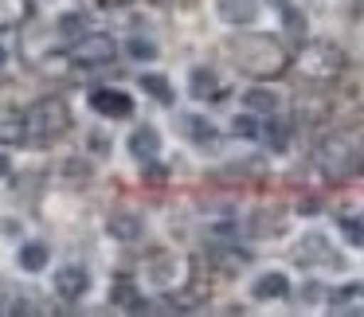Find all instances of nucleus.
Here are the masks:
<instances>
[{"label":"nucleus","instance_id":"obj_17","mask_svg":"<svg viewBox=\"0 0 364 317\" xmlns=\"http://www.w3.org/2000/svg\"><path fill=\"white\" fill-rule=\"evenodd\" d=\"M247 110L274 114L278 110V95H274V90H247Z\"/></svg>","mask_w":364,"mask_h":317},{"label":"nucleus","instance_id":"obj_22","mask_svg":"<svg viewBox=\"0 0 364 317\" xmlns=\"http://www.w3.org/2000/svg\"><path fill=\"white\" fill-rule=\"evenodd\" d=\"M231 134H235V137H259V126H255L251 114H239V118L231 122Z\"/></svg>","mask_w":364,"mask_h":317},{"label":"nucleus","instance_id":"obj_19","mask_svg":"<svg viewBox=\"0 0 364 317\" xmlns=\"http://www.w3.org/2000/svg\"><path fill=\"white\" fill-rule=\"evenodd\" d=\"M141 90H149L157 102H168V98H173V90H168V79H161V75H141Z\"/></svg>","mask_w":364,"mask_h":317},{"label":"nucleus","instance_id":"obj_1","mask_svg":"<svg viewBox=\"0 0 364 317\" xmlns=\"http://www.w3.org/2000/svg\"><path fill=\"white\" fill-rule=\"evenodd\" d=\"M67 122H71V114H67V106L59 102V98H40V102L28 110L24 129L36 141H51V137H59L67 129Z\"/></svg>","mask_w":364,"mask_h":317},{"label":"nucleus","instance_id":"obj_16","mask_svg":"<svg viewBox=\"0 0 364 317\" xmlns=\"http://www.w3.org/2000/svg\"><path fill=\"white\" fill-rule=\"evenodd\" d=\"M28 16V0H0V28H16Z\"/></svg>","mask_w":364,"mask_h":317},{"label":"nucleus","instance_id":"obj_11","mask_svg":"<svg viewBox=\"0 0 364 317\" xmlns=\"http://www.w3.org/2000/svg\"><path fill=\"white\" fill-rule=\"evenodd\" d=\"M106 227H110L114 239H126V243H134V239L141 235V215L118 212V215H110V220H106Z\"/></svg>","mask_w":364,"mask_h":317},{"label":"nucleus","instance_id":"obj_3","mask_svg":"<svg viewBox=\"0 0 364 317\" xmlns=\"http://www.w3.org/2000/svg\"><path fill=\"white\" fill-rule=\"evenodd\" d=\"M317 161H321L325 176H333V181H345V176H353L356 165H360L356 149L345 141V137H329V141H321V149H317Z\"/></svg>","mask_w":364,"mask_h":317},{"label":"nucleus","instance_id":"obj_9","mask_svg":"<svg viewBox=\"0 0 364 317\" xmlns=\"http://www.w3.org/2000/svg\"><path fill=\"white\" fill-rule=\"evenodd\" d=\"M251 294H255L259 301H267V298H286V294H290V278H286L282 270H267V274L255 278Z\"/></svg>","mask_w":364,"mask_h":317},{"label":"nucleus","instance_id":"obj_7","mask_svg":"<svg viewBox=\"0 0 364 317\" xmlns=\"http://www.w3.org/2000/svg\"><path fill=\"white\" fill-rule=\"evenodd\" d=\"M87 286H90V278H87V270H82V267H63L55 274V290H59V298H67V301L82 298Z\"/></svg>","mask_w":364,"mask_h":317},{"label":"nucleus","instance_id":"obj_20","mask_svg":"<svg viewBox=\"0 0 364 317\" xmlns=\"http://www.w3.org/2000/svg\"><path fill=\"white\" fill-rule=\"evenodd\" d=\"M126 51H129L134 59H153V55H157V43H153V40H141V36H134V40L126 43Z\"/></svg>","mask_w":364,"mask_h":317},{"label":"nucleus","instance_id":"obj_14","mask_svg":"<svg viewBox=\"0 0 364 317\" xmlns=\"http://www.w3.org/2000/svg\"><path fill=\"white\" fill-rule=\"evenodd\" d=\"M48 259H51V251L43 243H24V247H20V267L32 270V274L48 267Z\"/></svg>","mask_w":364,"mask_h":317},{"label":"nucleus","instance_id":"obj_27","mask_svg":"<svg viewBox=\"0 0 364 317\" xmlns=\"http://www.w3.org/2000/svg\"><path fill=\"white\" fill-rule=\"evenodd\" d=\"M4 63H9V51H4V48H0V67H4Z\"/></svg>","mask_w":364,"mask_h":317},{"label":"nucleus","instance_id":"obj_10","mask_svg":"<svg viewBox=\"0 0 364 317\" xmlns=\"http://www.w3.org/2000/svg\"><path fill=\"white\" fill-rule=\"evenodd\" d=\"M176 126H181V134L188 137V141H196V145H212L215 141V129L208 126L200 114H181V118H176Z\"/></svg>","mask_w":364,"mask_h":317},{"label":"nucleus","instance_id":"obj_24","mask_svg":"<svg viewBox=\"0 0 364 317\" xmlns=\"http://www.w3.org/2000/svg\"><path fill=\"white\" fill-rule=\"evenodd\" d=\"M259 134H262V137H267V141H270V145H274V149H282V126H262V129H259Z\"/></svg>","mask_w":364,"mask_h":317},{"label":"nucleus","instance_id":"obj_5","mask_svg":"<svg viewBox=\"0 0 364 317\" xmlns=\"http://www.w3.org/2000/svg\"><path fill=\"white\" fill-rule=\"evenodd\" d=\"M90 106H95L102 118H129V114H134V98L122 95V90H95V95H90Z\"/></svg>","mask_w":364,"mask_h":317},{"label":"nucleus","instance_id":"obj_23","mask_svg":"<svg viewBox=\"0 0 364 317\" xmlns=\"http://www.w3.org/2000/svg\"><path fill=\"white\" fill-rule=\"evenodd\" d=\"M79 28H82V16H63L59 20V32L63 36H79Z\"/></svg>","mask_w":364,"mask_h":317},{"label":"nucleus","instance_id":"obj_12","mask_svg":"<svg viewBox=\"0 0 364 317\" xmlns=\"http://www.w3.org/2000/svg\"><path fill=\"white\" fill-rule=\"evenodd\" d=\"M298 262H301V267H309V262H333V254L325 251V239L321 235H306V239H301Z\"/></svg>","mask_w":364,"mask_h":317},{"label":"nucleus","instance_id":"obj_13","mask_svg":"<svg viewBox=\"0 0 364 317\" xmlns=\"http://www.w3.org/2000/svg\"><path fill=\"white\" fill-rule=\"evenodd\" d=\"M188 82H192V95L196 98H220V82H215V75L208 67H196Z\"/></svg>","mask_w":364,"mask_h":317},{"label":"nucleus","instance_id":"obj_26","mask_svg":"<svg viewBox=\"0 0 364 317\" xmlns=\"http://www.w3.org/2000/svg\"><path fill=\"white\" fill-rule=\"evenodd\" d=\"M274 9H290V0H274Z\"/></svg>","mask_w":364,"mask_h":317},{"label":"nucleus","instance_id":"obj_25","mask_svg":"<svg viewBox=\"0 0 364 317\" xmlns=\"http://www.w3.org/2000/svg\"><path fill=\"white\" fill-rule=\"evenodd\" d=\"M9 165H12L9 153H0V176H9Z\"/></svg>","mask_w":364,"mask_h":317},{"label":"nucleus","instance_id":"obj_18","mask_svg":"<svg viewBox=\"0 0 364 317\" xmlns=\"http://www.w3.org/2000/svg\"><path fill=\"white\" fill-rule=\"evenodd\" d=\"M145 270L153 274V282H157V286H165V282H173V274H176L181 267H176V259H153Z\"/></svg>","mask_w":364,"mask_h":317},{"label":"nucleus","instance_id":"obj_8","mask_svg":"<svg viewBox=\"0 0 364 317\" xmlns=\"http://www.w3.org/2000/svg\"><path fill=\"white\" fill-rule=\"evenodd\" d=\"M215 9H220V16L228 24H239V28L259 20V0H220Z\"/></svg>","mask_w":364,"mask_h":317},{"label":"nucleus","instance_id":"obj_4","mask_svg":"<svg viewBox=\"0 0 364 317\" xmlns=\"http://www.w3.org/2000/svg\"><path fill=\"white\" fill-rule=\"evenodd\" d=\"M71 55H75V63H82V67H102L114 59V40L110 36H82Z\"/></svg>","mask_w":364,"mask_h":317},{"label":"nucleus","instance_id":"obj_21","mask_svg":"<svg viewBox=\"0 0 364 317\" xmlns=\"http://www.w3.org/2000/svg\"><path fill=\"white\" fill-rule=\"evenodd\" d=\"M341 227L353 243H364V215H341Z\"/></svg>","mask_w":364,"mask_h":317},{"label":"nucleus","instance_id":"obj_6","mask_svg":"<svg viewBox=\"0 0 364 317\" xmlns=\"http://www.w3.org/2000/svg\"><path fill=\"white\" fill-rule=\"evenodd\" d=\"M126 149H129V157H134V161H153V157L161 153V137H157V129H153V126H137L134 134H129Z\"/></svg>","mask_w":364,"mask_h":317},{"label":"nucleus","instance_id":"obj_2","mask_svg":"<svg viewBox=\"0 0 364 317\" xmlns=\"http://www.w3.org/2000/svg\"><path fill=\"white\" fill-rule=\"evenodd\" d=\"M239 67L247 75H278L286 67V55L267 36H251V40H239Z\"/></svg>","mask_w":364,"mask_h":317},{"label":"nucleus","instance_id":"obj_15","mask_svg":"<svg viewBox=\"0 0 364 317\" xmlns=\"http://www.w3.org/2000/svg\"><path fill=\"white\" fill-rule=\"evenodd\" d=\"M110 301H114V306H122V309H134V313H141V309H145V306H141V298H137V290L126 282V278H118V282H114Z\"/></svg>","mask_w":364,"mask_h":317}]
</instances>
